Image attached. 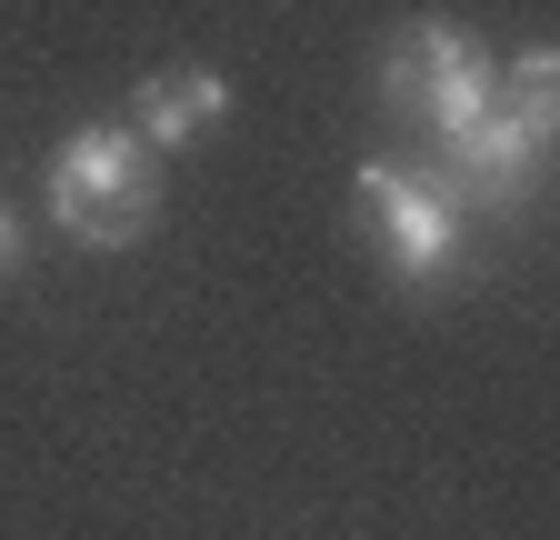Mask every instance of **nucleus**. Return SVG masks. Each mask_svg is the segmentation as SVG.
Listing matches in <instances>:
<instances>
[{"label":"nucleus","mask_w":560,"mask_h":540,"mask_svg":"<svg viewBox=\"0 0 560 540\" xmlns=\"http://www.w3.org/2000/svg\"><path fill=\"white\" fill-rule=\"evenodd\" d=\"M231 110V91H221V71H161V81H140V101H130V141L140 151H180V141H200L210 120Z\"/></svg>","instance_id":"39448f33"},{"label":"nucleus","mask_w":560,"mask_h":540,"mask_svg":"<svg viewBox=\"0 0 560 540\" xmlns=\"http://www.w3.org/2000/svg\"><path fill=\"white\" fill-rule=\"evenodd\" d=\"M361 211H371V240H381V260L400 270L410 291H420V281H441V270L460 260V200H451L441 180L371 161V171H361Z\"/></svg>","instance_id":"7ed1b4c3"},{"label":"nucleus","mask_w":560,"mask_h":540,"mask_svg":"<svg viewBox=\"0 0 560 540\" xmlns=\"http://www.w3.org/2000/svg\"><path fill=\"white\" fill-rule=\"evenodd\" d=\"M381 91H390V110L431 120L441 141H451V130H470L490 101H501L490 60H480V50H470V31H451V21H410V31L390 40V71H381Z\"/></svg>","instance_id":"f03ea898"},{"label":"nucleus","mask_w":560,"mask_h":540,"mask_svg":"<svg viewBox=\"0 0 560 540\" xmlns=\"http://www.w3.org/2000/svg\"><path fill=\"white\" fill-rule=\"evenodd\" d=\"M540 151H550V130L540 120H521L511 101H490L470 130H451V171L490 200V211H501V200H521L530 190V171H540Z\"/></svg>","instance_id":"20e7f679"},{"label":"nucleus","mask_w":560,"mask_h":540,"mask_svg":"<svg viewBox=\"0 0 560 540\" xmlns=\"http://www.w3.org/2000/svg\"><path fill=\"white\" fill-rule=\"evenodd\" d=\"M50 221L81 250H130L161 221V151H140L130 130H81L50 161Z\"/></svg>","instance_id":"f257e3e1"},{"label":"nucleus","mask_w":560,"mask_h":540,"mask_svg":"<svg viewBox=\"0 0 560 540\" xmlns=\"http://www.w3.org/2000/svg\"><path fill=\"white\" fill-rule=\"evenodd\" d=\"M11 260H21V221H11V211H0V270H11Z\"/></svg>","instance_id":"423d86ee"}]
</instances>
